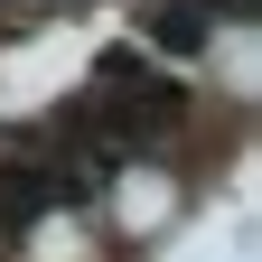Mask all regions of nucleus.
<instances>
[{
  "label": "nucleus",
  "mask_w": 262,
  "mask_h": 262,
  "mask_svg": "<svg viewBox=\"0 0 262 262\" xmlns=\"http://www.w3.org/2000/svg\"><path fill=\"white\" fill-rule=\"evenodd\" d=\"M0 244H10V234H0Z\"/></svg>",
  "instance_id": "nucleus-3"
},
{
  "label": "nucleus",
  "mask_w": 262,
  "mask_h": 262,
  "mask_svg": "<svg viewBox=\"0 0 262 262\" xmlns=\"http://www.w3.org/2000/svg\"><path fill=\"white\" fill-rule=\"evenodd\" d=\"M206 10H215V0H206ZM225 10H253V0H225Z\"/></svg>",
  "instance_id": "nucleus-2"
},
{
  "label": "nucleus",
  "mask_w": 262,
  "mask_h": 262,
  "mask_svg": "<svg viewBox=\"0 0 262 262\" xmlns=\"http://www.w3.org/2000/svg\"><path fill=\"white\" fill-rule=\"evenodd\" d=\"M150 38L169 56H196V47H206V19H196V10H150Z\"/></svg>",
  "instance_id": "nucleus-1"
}]
</instances>
